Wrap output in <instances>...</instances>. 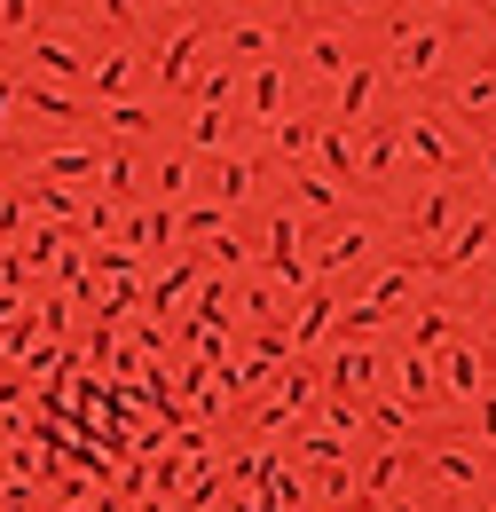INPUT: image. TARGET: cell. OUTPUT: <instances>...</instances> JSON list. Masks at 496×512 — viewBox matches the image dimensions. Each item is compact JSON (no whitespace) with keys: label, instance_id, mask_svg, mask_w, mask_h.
<instances>
[{"label":"cell","instance_id":"obj_1","mask_svg":"<svg viewBox=\"0 0 496 512\" xmlns=\"http://www.w3.org/2000/svg\"><path fill=\"white\" fill-rule=\"evenodd\" d=\"M410 284H418V268H386V276H371V284H363V300L347 308V331L363 339L371 323H386L394 308H402V300H410Z\"/></svg>","mask_w":496,"mask_h":512},{"label":"cell","instance_id":"obj_2","mask_svg":"<svg viewBox=\"0 0 496 512\" xmlns=\"http://www.w3.org/2000/svg\"><path fill=\"white\" fill-rule=\"evenodd\" d=\"M292 410H315V379L300 371V363L284 371V386H276V402H268V410H252V434H276Z\"/></svg>","mask_w":496,"mask_h":512},{"label":"cell","instance_id":"obj_3","mask_svg":"<svg viewBox=\"0 0 496 512\" xmlns=\"http://www.w3.org/2000/svg\"><path fill=\"white\" fill-rule=\"evenodd\" d=\"M323 331H331V292H323V284H308V292H300V323L284 331V347H292V355H308Z\"/></svg>","mask_w":496,"mask_h":512},{"label":"cell","instance_id":"obj_4","mask_svg":"<svg viewBox=\"0 0 496 512\" xmlns=\"http://www.w3.org/2000/svg\"><path fill=\"white\" fill-rule=\"evenodd\" d=\"M426 473H434V489H481V457L473 449H434Z\"/></svg>","mask_w":496,"mask_h":512},{"label":"cell","instance_id":"obj_5","mask_svg":"<svg viewBox=\"0 0 496 512\" xmlns=\"http://www.w3.org/2000/svg\"><path fill=\"white\" fill-rule=\"evenodd\" d=\"M378 379V355L363 347V339H347L339 355H331V394H347V386H371Z\"/></svg>","mask_w":496,"mask_h":512},{"label":"cell","instance_id":"obj_6","mask_svg":"<svg viewBox=\"0 0 496 512\" xmlns=\"http://www.w3.org/2000/svg\"><path fill=\"white\" fill-rule=\"evenodd\" d=\"M402 142H410L426 166H457V158H465V150H457V134H441L434 119H410V127H402Z\"/></svg>","mask_w":496,"mask_h":512},{"label":"cell","instance_id":"obj_7","mask_svg":"<svg viewBox=\"0 0 496 512\" xmlns=\"http://www.w3.org/2000/svg\"><path fill=\"white\" fill-rule=\"evenodd\" d=\"M394 386H402V410H426V402H434V355H402V363H394Z\"/></svg>","mask_w":496,"mask_h":512},{"label":"cell","instance_id":"obj_8","mask_svg":"<svg viewBox=\"0 0 496 512\" xmlns=\"http://www.w3.org/2000/svg\"><path fill=\"white\" fill-rule=\"evenodd\" d=\"M496 237V221H465V229H457V237H449V245H441V276H457V268H465V260H481V245H489Z\"/></svg>","mask_w":496,"mask_h":512},{"label":"cell","instance_id":"obj_9","mask_svg":"<svg viewBox=\"0 0 496 512\" xmlns=\"http://www.w3.org/2000/svg\"><path fill=\"white\" fill-rule=\"evenodd\" d=\"M441 386H449L457 402H473V394H489V386H481V355H473V347H449V363H441Z\"/></svg>","mask_w":496,"mask_h":512},{"label":"cell","instance_id":"obj_10","mask_svg":"<svg viewBox=\"0 0 496 512\" xmlns=\"http://www.w3.org/2000/svg\"><path fill=\"white\" fill-rule=\"evenodd\" d=\"M363 434H378V449H402L410 442V410L402 402H371L363 410Z\"/></svg>","mask_w":496,"mask_h":512},{"label":"cell","instance_id":"obj_11","mask_svg":"<svg viewBox=\"0 0 496 512\" xmlns=\"http://www.w3.org/2000/svg\"><path fill=\"white\" fill-rule=\"evenodd\" d=\"M189 64H197V24L166 40V56H158V79H166V87H189Z\"/></svg>","mask_w":496,"mask_h":512},{"label":"cell","instance_id":"obj_12","mask_svg":"<svg viewBox=\"0 0 496 512\" xmlns=\"http://www.w3.org/2000/svg\"><path fill=\"white\" fill-rule=\"evenodd\" d=\"M363 253H371V229H339V237L315 253V276H323V268H347V260H363Z\"/></svg>","mask_w":496,"mask_h":512},{"label":"cell","instance_id":"obj_13","mask_svg":"<svg viewBox=\"0 0 496 512\" xmlns=\"http://www.w3.org/2000/svg\"><path fill=\"white\" fill-rule=\"evenodd\" d=\"M441 64V32H418V40H402V56H394V71L402 79H418V71H434Z\"/></svg>","mask_w":496,"mask_h":512},{"label":"cell","instance_id":"obj_14","mask_svg":"<svg viewBox=\"0 0 496 512\" xmlns=\"http://www.w3.org/2000/svg\"><path fill=\"white\" fill-rule=\"evenodd\" d=\"M315 418H323L331 434H363V410H355L347 394H315Z\"/></svg>","mask_w":496,"mask_h":512},{"label":"cell","instance_id":"obj_15","mask_svg":"<svg viewBox=\"0 0 496 512\" xmlns=\"http://www.w3.org/2000/svg\"><path fill=\"white\" fill-rule=\"evenodd\" d=\"M284 103V71H252V119H276Z\"/></svg>","mask_w":496,"mask_h":512},{"label":"cell","instance_id":"obj_16","mask_svg":"<svg viewBox=\"0 0 496 512\" xmlns=\"http://www.w3.org/2000/svg\"><path fill=\"white\" fill-rule=\"evenodd\" d=\"M441 339H449V316H441V308H426V316L410 323V355H434Z\"/></svg>","mask_w":496,"mask_h":512},{"label":"cell","instance_id":"obj_17","mask_svg":"<svg viewBox=\"0 0 496 512\" xmlns=\"http://www.w3.org/2000/svg\"><path fill=\"white\" fill-rule=\"evenodd\" d=\"M371 87H378V71H347V87H339V119H363Z\"/></svg>","mask_w":496,"mask_h":512},{"label":"cell","instance_id":"obj_18","mask_svg":"<svg viewBox=\"0 0 496 512\" xmlns=\"http://www.w3.org/2000/svg\"><path fill=\"white\" fill-rule=\"evenodd\" d=\"M315 158H323V166H331V174H355V150H347V127L315 134Z\"/></svg>","mask_w":496,"mask_h":512},{"label":"cell","instance_id":"obj_19","mask_svg":"<svg viewBox=\"0 0 496 512\" xmlns=\"http://www.w3.org/2000/svg\"><path fill=\"white\" fill-rule=\"evenodd\" d=\"M449 221H457V197H449V190H434L426 205H418V229H426V237H441Z\"/></svg>","mask_w":496,"mask_h":512},{"label":"cell","instance_id":"obj_20","mask_svg":"<svg viewBox=\"0 0 496 512\" xmlns=\"http://www.w3.org/2000/svg\"><path fill=\"white\" fill-rule=\"evenodd\" d=\"M126 237H134V245H166V237H174V213H134Z\"/></svg>","mask_w":496,"mask_h":512},{"label":"cell","instance_id":"obj_21","mask_svg":"<svg viewBox=\"0 0 496 512\" xmlns=\"http://www.w3.org/2000/svg\"><path fill=\"white\" fill-rule=\"evenodd\" d=\"M174 229H182V237H221V205H189Z\"/></svg>","mask_w":496,"mask_h":512},{"label":"cell","instance_id":"obj_22","mask_svg":"<svg viewBox=\"0 0 496 512\" xmlns=\"http://www.w3.org/2000/svg\"><path fill=\"white\" fill-rule=\"evenodd\" d=\"M126 71H134V56H103V64H95V95H119Z\"/></svg>","mask_w":496,"mask_h":512},{"label":"cell","instance_id":"obj_23","mask_svg":"<svg viewBox=\"0 0 496 512\" xmlns=\"http://www.w3.org/2000/svg\"><path fill=\"white\" fill-rule=\"evenodd\" d=\"M189 276H197V268H174V276H158V292H150V308H174V300L189 292Z\"/></svg>","mask_w":496,"mask_h":512},{"label":"cell","instance_id":"obj_24","mask_svg":"<svg viewBox=\"0 0 496 512\" xmlns=\"http://www.w3.org/2000/svg\"><path fill=\"white\" fill-rule=\"evenodd\" d=\"M221 134H229V119H221V111H205V119L189 127V142H197V150H221Z\"/></svg>","mask_w":496,"mask_h":512},{"label":"cell","instance_id":"obj_25","mask_svg":"<svg viewBox=\"0 0 496 512\" xmlns=\"http://www.w3.org/2000/svg\"><path fill=\"white\" fill-rule=\"evenodd\" d=\"M245 190H252V166H237V158H229V166H221V205H237Z\"/></svg>","mask_w":496,"mask_h":512},{"label":"cell","instance_id":"obj_26","mask_svg":"<svg viewBox=\"0 0 496 512\" xmlns=\"http://www.w3.org/2000/svg\"><path fill=\"white\" fill-rule=\"evenodd\" d=\"M339 457H347L339 434H308V465H339Z\"/></svg>","mask_w":496,"mask_h":512},{"label":"cell","instance_id":"obj_27","mask_svg":"<svg viewBox=\"0 0 496 512\" xmlns=\"http://www.w3.org/2000/svg\"><path fill=\"white\" fill-rule=\"evenodd\" d=\"M457 103H465V111H489V103H496V79H465Z\"/></svg>","mask_w":496,"mask_h":512},{"label":"cell","instance_id":"obj_28","mask_svg":"<svg viewBox=\"0 0 496 512\" xmlns=\"http://www.w3.org/2000/svg\"><path fill=\"white\" fill-rule=\"evenodd\" d=\"M300 205H315V213H331V205H339V190H331V182H315V174H308V182H300Z\"/></svg>","mask_w":496,"mask_h":512},{"label":"cell","instance_id":"obj_29","mask_svg":"<svg viewBox=\"0 0 496 512\" xmlns=\"http://www.w3.org/2000/svg\"><path fill=\"white\" fill-rule=\"evenodd\" d=\"M473 434H489V442H496V394H473Z\"/></svg>","mask_w":496,"mask_h":512},{"label":"cell","instance_id":"obj_30","mask_svg":"<svg viewBox=\"0 0 496 512\" xmlns=\"http://www.w3.org/2000/svg\"><path fill=\"white\" fill-rule=\"evenodd\" d=\"M40 64H56L63 79H71V71H79V48H63V40H48V48H40Z\"/></svg>","mask_w":496,"mask_h":512},{"label":"cell","instance_id":"obj_31","mask_svg":"<svg viewBox=\"0 0 496 512\" xmlns=\"http://www.w3.org/2000/svg\"><path fill=\"white\" fill-rule=\"evenodd\" d=\"M56 174H71V182H79V174H95V150H63Z\"/></svg>","mask_w":496,"mask_h":512},{"label":"cell","instance_id":"obj_32","mask_svg":"<svg viewBox=\"0 0 496 512\" xmlns=\"http://www.w3.org/2000/svg\"><path fill=\"white\" fill-rule=\"evenodd\" d=\"M315 71H347V48L339 40H315Z\"/></svg>","mask_w":496,"mask_h":512},{"label":"cell","instance_id":"obj_33","mask_svg":"<svg viewBox=\"0 0 496 512\" xmlns=\"http://www.w3.org/2000/svg\"><path fill=\"white\" fill-rule=\"evenodd\" d=\"M378 512H418V505H410V497H386V505H378Z\"/></svg>","mask_w":496,"mask_h":512},{"label":"cell","instance_id":"obj_34","mask_svg":"<svg viewBox=\"0 0 496 512\" xmlns=\"http://www.w3.org/2000/svg\"><path fill=\"white\" fill-rule=\"evenodd\" d=\"M489 182H496V150H489Z\"/></svg>","mask_w":496,"mask_h":512},{"label":"cell","instance_id":"obj_35","mask_svg":"<svg viewBox=\"0 0 496 512\" xmlns=\"http://www.w3.org/2000/svg\"><path fill=\"white\" fill-rule=\"evenodd\" d=\"M315 512H331V505H315Z\"/></svg>","mask_w":496,"mask_h":512},{"label":"cell","instance_id":"obj_36","mask_svg":"<svg viewBox=\"0 0 496 512\" xmlns=\"http://www.w3.org/2000/svg\"><path fill=\"white\" fill-rule=\"evenodd\" d=\"M355 8H363V0H355Z\"/></svg>","mask_w":496,"mask_h":512},{"label":"cell","instance_id":"obj_37","mask_svg":"<svg viewBox=\"0 0 496 512\" xmlns=\"http://www.w3.org/2000/svg\"><path fill=\"white\" fill-rule=\"evenodd\" d=\"M489 512H496V505H489Z\"/></svg>","mask_w":496,"mask_h":512}]
</instances>
